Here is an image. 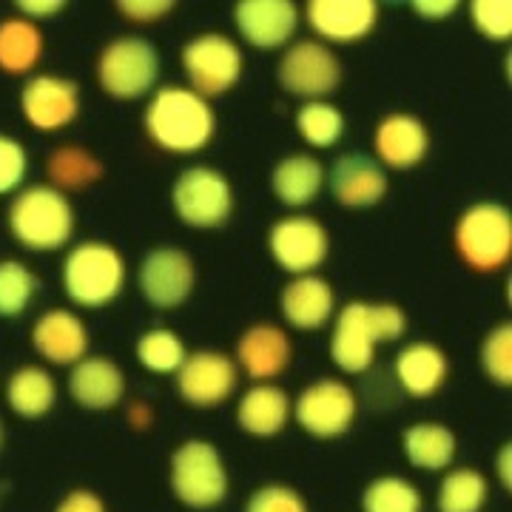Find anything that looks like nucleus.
I'll list each match as a JSON object with an SVG mask.
<instances>
[{
  "label": "nucleus",
  "instance_id": "obj_1",
  "mask_svg": "<svg viewBox=\"0 0 512 512\" xmlns=\"http://www.w3.org/2000/svg\"><path fill=\"white\" fill-rule=\"evenodd\" d=\"M146 137L168 154H197L214 140L217 114L211 100L180 83L154 89L143 111Z\"/></svg>",
  "mask_w": 512,
  "mask_h": 512
},
{
  "label": "nucleus",
  "instance_id": "obj_2",
  "mask_svg": "<svg viewBox=\"0 0 512 512\" xmlns=\"http://www.w3.org/2000/svg\"><path fill=\"white\" fill-rule=\"evenodd\" d=\"M74 222L72 200L49 183L23 185L6 211L9 234L37 254L66 248L74 237Z\"/></svg>",
  "mask_w": 512,
  "mask_h": 512
},
{
  "label": "nucleus",
  "instance_id": "obj_3",
  "mask_svg": "<svg viewBox=\"0 0 512 512\" xmlns=\"http://www.w3.org/2000/svg\"><path fill=\"white\" fill-rule=\"evenodd\" d=\"M123 254L103 239H83L63 259V291L77 308H106L126 288Z\"/></svg>",
  "mask_w": 512,
  "mask_h": 512
},
{
  "label": "nucleus",
  "instance_id": "obj_4",
  "mask_svg": "<svg viewBox=\"0 0 512 512\" xmlns=\"http://www.w3.org/2000/svg\"><path fill=\"white\" fill-rule=\"evenodd\" d=\"M168 487L185 510L208 512L225 504L231 478L220 447L205 439H185L168 458Z\"/></svg>",
  "mask_w": 512,
  "mask_h": 512
},
{
  "label": "nucleus",
  "instance_id": "obj_5",
  "mask_svg": "<svg viewBox=\"0 0 512 512\" xmlns=\"http://www.w3.org/2000/svg\"><path fill=\"white\" fill-rule=\"evenodd\" d=\"M458 259L476 274L501 271L512 256V214L504 202L481 200L467 205L453 225Z\"/></svg>",
  "mask_w": 512,
  "mask_h": 512
},
{
  "label": "nucleus",
  "instance_id": "obj_6",
  "mask_svg": "<svg viewBox=\"0 0 512 512\" xmlns=\"http://www.w3.org/2000/svg\"><path fill=\"white\" fill-rule=\"evenodd\" d=\"M160 69L163 60L148 37L117 35L100 49L94 77L111 100H143L157 89Z\"/></svg>",
  "mask_w": 512,
  "mask_h": 512
},
{
  "label": "nucleus",
  "instance_id": "obj_7",
  "mask_svg": "<svg viewBox=\"0 0 512 512\" xmlns=\"http://www.w3.org/2000/svg\"><path fill=\"white\" fill-rule=\"evenodd\" d=\"M171 208L188 228L214 231L234 214V188L214 165H188L171 185Z\"/></svg>",
  "mask_w": 512,
  "mask_h": 512
},
{
  "label": "nucleus",
  "instance_id": "obj_8",
  "mask_svg": "<svg viewBox=\"0 0 512 512\" xmlns=\"http://www.w3.org/2000/svg\"><path fill=\"white\" fill-rule=\"evenodd\" d=\"M185 86L205 100L231 92L245 72V55L234 37L225 32H200L188 37L180 52Z\"/></svg>",
  "mask_w": 512,
  "mask_h": 512
},
{
  "label": "nucleus",
  "instance_id": "obj_9",
  "mask_svg": "<svg viewBox=\"0 0 512 512\" xmlns=\"http://www.w3.org/2000/svg\"><path fill=\"white\" fill-rule=\"evenodd\" d=\"M359 416L356 390L345 379L322 376L305 384L291 404V419L319 441L342 439Z\"/></svg>",
  "mask_w": 512,
  "mask_h": 512
},
{
  "label": "nucleus",
  "instance_id": "obj_10",
  "mask_svg": "<svg viewBox=\"0 0 512 512\" xmlns=\"http://www.w3.org/2000/svg\"><path fill=\"white\" fill-rule=\"evenodd\" d=\"M276 83L293 97L328 100L342 83V60L328 43L316 37L293 40L282 49L276 63Z\"/></svg>",
  "mask_w": 512,
  "mask_h": 512
},
{
  "label": "nucleus",
  "instance_id": "obj_11",
  "mask_svg": "<svg viewBox=\"0 0 512 512\" xmlns=\"http://www.w3.org/2000/svg\"><path fill=\"white\" fill-rule=\"evenodd\" d=\"M137 288L151 308L174 311L197 288V262L180 245H157L140 259Z\"/></svg>",
  "mask_w": 512,
  "mask_h": 512
},
{
  "label": "nucleus",
  "instance_id": "obj_12",
  "mask_svg": "<svg viewBox=\"0 0 512 512\" xmlns=\"http://www.w3.org/2000/svg\"><path fill=\"white\" fill-rule=\"evenodd\" d=\"M268 251L285 274H313L330 254L328 228L302 211L285 214L268 228Z\"/></svg>",
  "mask_w": 512,
  "mask_h": 512
},
{
  "label": "nucleus",
  "instance_id": "obj_13",
  "mask_svg": "<svg viewBox=\"0 0 512 512\" xmlns=\"http://www.w3.org/2000/svg\"><path fill=\"white\" fill-rule=\"evenodd\" d=\"M83 106L80 86L63 74H29L20 89V114L35 131H63Z\"/></svg>",
  "mask_w": 512,
  "mask_h": 512
},
{
  "label": "nucleus",
  "instance_id": "obj_14",
  "mask_svg": "<svg viewBox=\"0 0 512 512\" xmlns=\"http://www.w3.org/2000/svg\"><path fill=\"white\" fill-rule=\"evenodd\" d=\"M177 376V393L191 407H217L237 390L239 370L222 350H194L185 356Z\"/></svg>",
  "mask_w": 512,
  "mask_h": 512
},
{
  "label": "nucleus",
  "instance_id": "obj_15",
  "mask_svg": "<svg viewBox=\"0 0 512 512\" xmlns=\"http://www.w3.org/2000/svg\"><path fill=\"white\" fill-rule=\"evenodd\" d=\"M325 185L330 188L333 200L348 211H367L376 208L387 197V171L365 151H348L336 157L330 171L325 174Z\"/></svg>",
  "mask_w": 512,
  "mask_h": 512
},
{
  "label": "nucleus",
  "instance_id": "obj_16",
  "mask_svg": "<svg viewBox=\"0 0 512 512\" xmlns=\"http://www.w3.org/2000/svg\"><path fill=\"white\" fill-rule=\"evenodd\" d=\"M234 26L248 46L259 52L285 49L299 29V6L293 0H242L231 9Z\"/></svg>",
  "mask_w": 512,
  "mask_h": 512
},
{
  "label": "nucleus",
  "instance_id": "obj_17",
  "mask_svg": "<svg viewBox=\"0 0 512 512\" xmlns=\"http://www.w3.org/2000/svg\"><path fill=\"white\" fill-rule=\"evenodd\" d=\"M430 128L410 111H390L373 128V160L384 171H410L427 160Z\"/></svg>",
  "mask_w": 512,
  "mask_h": 512
},
{
  "label": "nucleus",
  "instance_id": "obj_18",
  "mask_svg": "<svg viewBox=\"0 0 512 512\" xmlns=\"http://www.w3.org/2000/svg\"><path fill=\"white\" fill-rule=\"evenodd\" d=\"M234 365L248 379L274 382L293 362V342L288 330L274 322H256L237 336L234 345Z\"/></svg>",
  "mask_w": 512,
  "mask_h": 512
},
{
  "label": "nucleus",
  "instance_id": "obj_19",
  "mask_svg": "<svg viewBox=\"0 0 512 512\" xmlns=\"http://www.w3.org/2000/svg\"><path fill=\"white\" fill-rule=\"evenodd\" d=\"M376 333L370 325V302L353 299L342 305L333 316V333H330V359L348 376H362L370 370L376 359Z\"/></svg>",
  "mask_w": 512,
  "mask_h": 512
},
{
  "label": "nucleus",
  "instance_id": "obj_20",
  "mask_svg": "<svg viewBox=\"0 0 512 512\" xmlns=\"http://www.w3.org/2000/svg\"><path fill=\"white\" fill-rule=\"evenodd\" d=\"M89 345L92 336L86 322L69 308H49L32 325V348L49 365H77L83 356H89Z\"/></svg>",
  "mask_w": 512,
  "mask_h": 512
},
{
  "label": "nucleus",
  "instance_id": "obj_21",
  "mask_svg": "<svg viewBox=\"0 0 512 512\" xmlns=\"http://www.w3.org/2000/svg\"><path fill=\"white\" fill-rule=\"evenodd\" d=\"M305 20L322 43H356L379 26L376 0H311Z\"/></svg>",
  "mask_w": 512,
  "mask_h": 512
},
{
  "label": "nucleus",
  "instance_id": "obj_22",
  "mask_svg": "<svg viewBox=\"0 0 512 512\" xmlns=\"http://www.w3.org/2000/svg\"><path fill=\"white\" fill-rule=\"evenodd\" d=\"M66 390L74 404L83 410L103 413L123 402L126 396V373L111 356H83L77 365L69 367Z\"/></svg>",
  "mask_w": 512,
  "mask_h": 512
},
{
  "label": "nucleus",
  "instance_id": "obj_23",
  "mask_svg": "<svg viewBox=\"0 0 512 512\" xmlns=\"http://www.w3.org/2000/svg\"><path fill=\"white\" fill-rule=\"evenodd\" d=\"M279 313L296 330H319L336 316V291L325 276H291L279 291Z\"/></svg>",
  "mask_w": 512,
  "mask_h": 512
},
{
  "label": "nucleus",
  "instance_id": "obj_24",
  "mask_svg": "<svg viewBox=\"0 0 512 512\" xmlns=\"http://www.w3.org/2000/svg\"><path fill=\"white\" fill-rule=\"evenodd\" d=\"M393 376L407 396L430 399L450 376V356L436 342H410L396 353Z\"/></svg>",
  "mask_w": 512,
  "mask_h": 512
},
{
  "label": "nucleus",
  "instance_id": "obj_25",
  "mask_svg": "<svg viewBox=\"0 0 512 512\" xmlns=\"http://www.w3.org/2000/svg\"><path fill=\"white\" fill-rule=\"evenodd\" d=\"M293 399L274 382L251 384L237 404V424L251 439H276L291 421Z\"/></svg>",
  "mask_w": 512,
  "mask_h": 512
},
{
  "label": "nucleus",
  "instance_id": "obj_26",
  "mask_svg": "<svg viewBox=\"0 0 512 512\" xmlns=\"http://www.w3.org/2000/svg\"><path fill=\"white\" fill-rule=\"evenodd\" d=\"M325 174H328V168L322 165L319 157H313L308 151H293L274 165L271 191L285 208L302 211L305 205H311L322 194Z\"/></svg>",
  "mask_w": 512,
  "mask_h": 512
},
{
  "label": "nucleus",
  "instance_id": "obj_27",
  "mask_svg": "<svg viewBox=\"0 0 512 512\" xmlns=\"http://www.w3.org/2000/svg\"><path fill=\"white\" fill-rule=\"evenodd\" d=\"M3 396H6V404L15 416L37 421L55 410L57 382L49 367L23 365L6 379Z\"/></svg>",
  "mask_w": 512,
  "mask_h": 512
},
{
  "label": "nucleus",
  "instance_id": "obj_28",
  "mask_svg": "<svg viewBox=\"0 0 512 512\" xmlns=\"http://www.w3.org/2000/svg\"><path fill=\"white\" fill-rule=\"evenodd\" d=\"M402 450L410 467L441 473L450 470V464L456 461L458 441L456 433L441 421H413L410 427H404Z\"/></svg>",
  "mask_w": 512,
  "mask_h": 512
},
{
  "label": "nucleus",
  "instance_id": "obj_29",
  "mask_svg": "<svg viewBox=\"0 0 512 512\" xmlns=\"http://www.w3.org/2000/svg\"><path fill=\"white\" fill-rule=\"evenodd\" d=\"M46 52V37L35 20L23 15H6L0 20V72L23 77L37 69Z\"/></svg>",
  "mask_w": 512,
  "mask_h": 512
},
{
  "label": "nucleus",
  "instance_id": "obj_30",
  "mask_svg": "<svg viewBox=\"0 0 512 512\" xmlns=\"http://www.w3.org/2000/svg\"><path fill=\"white\" fill-rule=\"evenodd\" d=\"M106 174L103 160L94 154L92 148L77 146V143H63L49 151L46 157V177L49 185L63 191L69 197V191H86L94 183H100Z\"/></svg>",
  "mask_w": 512,
  "mask_h": 512
},
{
  "label": "nucleus",
  "instance_id": "obj_31",
  "mask_svg": "<svg viewBox=\"0 0 512 512\" xmlns=\"http://www.w3.org/2000/svg\"><path fill=\"white\" fill-rule=\"evenodd\" d=\"M490 498V481L476 467L447 470L436 490L439 512H481Z\"/></svg>",
  "mask_w": 512,
  "mask_h": 512
},
{
  "label": "nucleus",
  "instance_id": "obj_32",
  "mask_svg": "<svg viewBox=\"0 0 512 512\" xmlns=\"http://www.w3.org/2000/svg\"><path fill=\"white\" fill-rule=\"evenodd\" d=\"M134 356L143 370L154 373V376H171L183 367L185 350L183 336L171 328H151L143 330L137 336V345H134Z\"/></svg>",
  "mask_w": 512,
  "mask_h": 512
},
{
  "label": "nucleus",
  "instance_id": "obj_33",
  "mask_svg": "<svg viewBox=\"0 0 512 512\" xmlns=\"http://www.w3.org/2000/svg\"><path fill=\"white\" fill-rule=\"evenodd\" d=\"M296 131L311 148H333L345 134V114L330 100H305L296 109Z\"/></svg>",
  "mask_w": 512,
  "mask_h": 512
},
{
  "label": "nucleus",
  "instance_id": "obj_34",
  "mask_svg": "<svg viewBox=\"0 0 512 512\" xmlns=\"http://www.w3.org/2000/svg\"><path fill=\"white\" fill-rule=\"evenodd\" d=\"M424 495L404 476H376L362 490V512H421Z\"/></svg>",
  "mask_w": 512,
  "mask_h": 512
},
{
  "label": "nucleus",
  "instance_id": "obj_35",
  "mask_svg": "<svg viewBox=\"0 0 512 512\" xmlns=\"http://www.w3.org/2000/svg\"><path fill=\"white\" fill-rule=\"evenodd\" d=\"M37 282L35 271L20 259H0V319H15L29 311L35 302Z\"/></svg>",
  "mask_w": 512,
  "mask_h": 512
},
{
  "label": "nucleus",
  "instance_id": "obj_36",
  "mask_svg": "<svg viewBox=\"0 0 512 512\" xmlns=\"http://www.w3.org/2000/svg\"><path fill=\"white\" fill-rule=\"evenodd\" d=\"M478 362L487 379H493L498 387L512 384V325L498 322L495 328L487 330L478 348Z\"/></svg>",
  "mask_w": 512,
  "mask_h": 512
},
{
  "label": "nucleus",
  "instance_id": "obj_37",
  "mask_svg": "<svg viewBox=\"0 0 512 512\" xmlns=\"http://www.w3.org/2000/svg\"><path fill=\"white\" fill-rule=\"evenodd\" d=\"M470 20L478 35L487 40H507L512 35V3L510 0H473Z\"/></svg>",
  "mask_w": 512,
  "mask_h": 512
},
{
  "label": "nucleus",
  "instance_id": "obj_38",
  "mask_svg": "<svg viewBox=\"0 0 512 512\" xmlns=\"http://www.w3.org/2000/svg\"><path fill=\"white\" fill-rule=\"evenodd\" d=\"M26 171H29V154L23 143L18 137L0 131V197L18 194L26 183Z\"/></svg>",
  "mask_w": 512,
  "mask_h": 512
},
{
  "label": "nucleus",
  "instance_id": "obj_39",
  "mask_svg": "<svg viewBox=\"0 0 512 512\" xmlns=\"http://www.w3.org/2000/svg\"><path fill=\"white\" fill-rule=\"evenodd\" d=\"M245 512H311L299 490L288 484H262L245 501Z\"/></svg>",
  "mask_w": 512,
  "mask_h": 512
},
{
  "label": "nucleus",
  "instance_id": "obj_40",
  "mask_svg": "<svg viewBox=\"0 0 512 512\" xmlns=\"http://www.w3.org/2000/svg\"><path fill=\"white\" fill-rule=\"evenodd\" d=\"M370 325L376 333V342L387 345L407 333V313L393 302H370Z\"/></svg>",
  "mask_w": 512,
  "mask_h": 512
},
{
  "label": "nucleus",
  "instance_id": "obj_41",
  "mask_svg": "<svg viewBox=\"0 0 512 512\" xmlns=\"http://www.w3.org/2000/svg\"><path fill=\"white\" fill-rule=\"evenodd\" d=\"M174 0H117V12L137 26H148L157 23L165 15L174 12Z\"/></svg>",
  "mask_w": 512,
  "mask_h": 512
},
{
  "label": "nucleus",
  "instance_id": "obj_42",
  "mask_svg": "<svg viewBox=\"0 0 512 512\" xmlns=\"http://www.w3.org/2000/svg\"><path fill=\"white\" fill-rule=\"evenodd\" d=\"M55 512H109V507H106L103 495L86 490V487H77L57 501Z\"/></svg>",
  "mask_w": 512,
  "mask_h": 512
},
{
  "label": "nucleus",
  "instance_id": "obj_43",
  "mask_svg": "<svg viewBox=\"0 0 512 512\" xmlns=\"http://www.w3.org/2000/svg\"><path fill=\"white\" fill-rule=\"evenodd\" d=\"M63 9H66V0H23L18 3V15L35 20V23L60 15Z\"/></svg>",
  "mask_w": 512,
  "mask_h": 512
},
{
  "label": "nucleus",
  "instance_id": "obj_44",
  "mask_svg": "<svg viewBox=\"0 0 512 512\" xmlns=\"http://www.w3.org/2000/svg\"><path fill=\"white\" fill-rule=\"evenodd\" d=\"M458 6H461L458 0H421V3H413V12L427 20H444L456 15Z\"/></svg>",
  "mask_w": 512,
  "mask_h": 512
},
{
  "label": "nucleus",
  "instance_id": "obj_45",
  "mask_svg": "<svg viewBox=\"0 0 512 512\" xmlns=\"http://www.w3.org/2000/svg\"><path fill=\"white\" fill-rule=\"evenodd\" d=\"M495 476L501 481L504 490H512V444H501L495 453Z\"/></svg>",
  "mask_w": 512,
  "mask_h": 512
},
{
  "label": "nucleus",
  "instance_id": "obj_46",
  "mask_svg": "<svg viewBox=\"0 0 512 512\" xmlns=\"http://www.w3.org/2000/svg\"><path fill=\"white\" fill-rule=\"evenodd\" d=\"M128 421H131V427L143 430V427H148L154 421V407L146 402H131V407H128Z\"/></svg>",
  "mask_w": 512,
  "mask_h": 512
},
{
  "label": "nucleus",
  "instance_id": "obj_47",
  "mask_svg": "<svg viewBox=\"0 0 512 512\" xmlns=\"http://www.w3.org/2000/svg\"><path fill=\"white\" fill-rule=\"evenodd\" d=\"M3 444H6V424L0 421V453H3Z\"/></svg>",
  "mask_w": 512,
  "mask_h": 512
}]
</instances>
